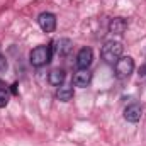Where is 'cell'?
Returning a JSON list of instances; mask_svg holds the SVG:
<instances>
[{"mask_svg":"<svg viewBox=\"0 0 146 146\" xmlns=\"http://www.w3.org/2000/svg\"><path fill=\"white\" fill-rule=\"evenodd\" d=\"M102 60L106 61V63H109V65H115L117 63V60L122 56V44L119 42V41H114V39H110L107 41L104 46H102Z\"/></svg>","mask_w":146,"mask_h":146,"instance_id":"cell-1","label":"cell"},{"mask_svg":"<svg viewBox=\"0 0 146 146\" xmlns=\"http://www.w3.org/2000/svg\"><path fill=\"white\" fill-rule=\"evenodd\" d=\"M51 54H53L51 46H37V48H34V49L31 51L29 61H31L33 66L41 68V66H44V65H48V63L51 61Z\"/></svg>","mask_w":146,"mask_h":146,"instance_id":"cell-2","label":"cell"},{"mask_svg":"<svg viewBox=\"0 0 146 146\" xmlns=\"http://www.w3.org/2000/svg\"><path fill=\"white\" fill-rule=\"evenodd\" d=\"M133 72H134V60L131 56H121L115 63V76L124 80L129 78Z\"/></svg>","mask_w":146,"mask_h":146,"instance_id":"cell-3","label":"cell"},{"mask_svg":"<svg viewBox=\"0 0 146 146\" xmlns=\"http://www.w3.org/2000/svg\"><path fill=\"white\" fill-rule=\"evenodd\" d=\"M37 24L44 33H53L56 29V15L51 12H42L37 17Z\"/></svg>","mask_w":146,"mask_h":146,"instance_id":"cell-4","label":"cell"},{"mask_svg":"<svg viewBox=\"0 0 146 146\" xmlns=\"http://www.w3.org/2000/svg\"><path fill=\"white\" fill-rule=\"evenodd\" d=\"M94 61V51L90 48H82L76 54V66L78 70H88Z\"/></svg>","mask_w":146,"mask_h":146,"instance_id":"cell-5","label":"cell"},{"mask_svg":"<svg viewBox=\"0 0 146 146\" xmlns=\"http://www.w3.org/2000/svg\"><path fill=\"white\" fill-rule=\"evenodd\" d=\"M143 115V107L139 104H131L124 109V119L127 122H138Z\"/></svg>","mask_w":146,"mask_h":146,"instance_id":"cell-6","label":"cell"},{"mask_svg":"<svg viewBox=\"0 0 146 146\" xmlns=\"http://www.w3.org/2000/svg\"><path fill=\"white\" fill-rule=\"evenodd\" d=\"M73 48V42L70 39H66V37H63V39H60V41H54L53 44H51V49L56 53V54H60V56H66L70 51H72Z\"/></svg>","mask_w":146,"mask_h":146,"instance_id":"cell-7","label":"cell"},{"mask_svg":"<svg viewBox=\"0 0 146 146\" xmlns=\"http://www.w3.org/2000/svg\"><path fill=\"white\" fill-rule=\"evenodd\" d=\"M90 82H92V73L88 72V70H80V72L75 75V78H73L75 87H80V88L88 87Z\"/></svg>","mask_w":146,"mask_h":146,"instance_id":"cell-8","label":"cell"},{"mask_svg":"<svg viewBox=\"0 0 146 146\" xmlns=\"http://www.w3.org/2000/svg\"><path fill=\"white\" fill-rule=\"evenodd\" d=\"M126 27H127V22H126V19H122V17L112 19L110 24H109V31L112 34H115V36H122L124 31H126Z\"/></svg>","mask_w":146,"mask_h":146,"instance_id":"cell-9","label":"cell"},{"mask_svg":"<svg viewBox=\"0 0 146 146\" xmlns=\"http://www.w3.org/2000/svg\"><path fill=\"white\" fill-rule=\"evenodd\" d=\"M56 97H58L61 102H68V100H72L73 87H70V85H61V87L58 88V92H56Z\"/></svg>","mask_w":146,"mask_h":146,"instance_id":"cell-10","label":"cell"},{"mask_svg":"<svg viewBox=\"0 0 146 146\" xmlns=\"http://www.w3.org/2000/svg\"><path fill=\"white\" fill-rule=\"evenodd\" d=\"M48 82L51 85H54V87L63 85V82H65V72L63 70H53V72L49 73V76H48Z\"/></svg>","mask_w":146,"mask_h":146,"instance_id":"cell-11","label":"cell"},{"mask_svg":"<svg viewBox=\"0 0 146 146\" xmlns=\"http://www.w3.org/2000/svg\"><path fill=\"white\" fill-rule=\"evenodd\" d=\"M9 100H10V94H9V90L5 88V85H3V87H0V109H2V107H7Z\"/></svg>","mask_w":146,"mask_h":146,"instance_id":"cell-12","label":"cell"},{"mask_svg":"<svg viewBox=\"0 0 146 146\" xmlns=\"http://www.w3.org/2000/svg\"><path fill=\"white\" fill-rule=\"evenodd\" d=\"M7 66H9V65H7V60L0 54V73L5 72V70H7Z\"/></svg>","mask_w":146,"mask_h":146,"instance_id":"cell-13","label":"cell"}]
</instances>
